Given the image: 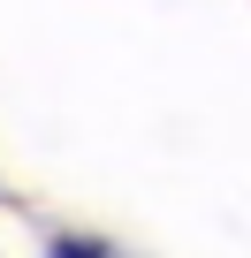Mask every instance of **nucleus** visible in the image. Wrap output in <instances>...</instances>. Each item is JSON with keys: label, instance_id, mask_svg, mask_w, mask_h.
<instances>
[{"label": "nucleus", "instance_id": "obj_1", "mask_svg": "<svg viewBox=\"0 0 251 258\" xmlns=\"http://www.w3.org/2000/svg\"><path fill=\"white\" fill-rule=\"evenodd\" d=\"M54 258H107V250H91V243H61Z\"/></svg>", "mask_w": 251, "mask_h": 258}]
</instances>
